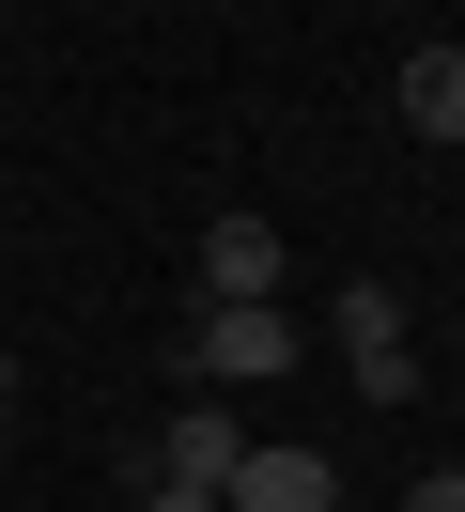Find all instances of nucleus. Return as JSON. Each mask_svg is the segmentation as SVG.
Segmentation results:
<instances>
[{"label": "nucleus", "instance_id": "nucleus-1", "mask_svg": "<svg viewBox=\"0 0 465 512\" xmlns=\"http://www.w3.org/2000/svg\"><path fill=\"white\" fill-rule=\"evenodd\" d=\"M326 342H341V373H357V404H403V388H419V326H403L388 280H341Z\"/></svg>", "mask_w": 465, "mask_h": 512}, {"label": "nucleus", "instance_id": "nucleus-2", "mask_svg": "<svg viewBox=\"0 0 465 512\" xmlns=\"http://www.w3.org/2000/svg\"><path fill=\"white\" fill-rule=\"evenodd\" d=\"M186 373H202V388H279V373H295V311H279V295L202 311V326H186Z\"/></svg>", "mask_w": 465, "mask_h": 512}, {"label": "nucleus", "instance_id": "nucleus-3", "mask_svg": "<svg viewBox=\"0 0 465 512\" xmlns=\"http://www.w3.org/2000/svg\"><path fill=\"white\" fill-rule=\"evenodd\" d=\"M217 512H341V466H326V450H295V435H248L233 481H217Z\"/></svg>", "mask_w": 465, "mask_h": 512}, {"label": "nucleus", "instance_id": "nucleus-4", "mask_svg": "<svg viewBox=\"0 0 465 512\" xmlns=\"http://www.w3.org/2000/svg\"><path fill=\"white\" fill-rule=\"evenodd\" d=\"M233 450H248L233 388H186V404L155 419V466H140V481H202V497H217V481H233Z\"/></svg>", "mask_w": 465, "mask_h": 512}, {"label": "nucleus", "instance_id": "nucleus-5", "mask_svg": "<svg viewBox=\"0 0 465 512\" xmlns=\"http://www.w3.org/2000/svg\"><path fill=\"white\" fill-rule=\"evenodd\" d=\"M186 280H202V311H248V295H279V218H202V249H186Z\"/></svg>", "mask_w": 465, "mask_h": 512}, {"label": "nucleus", "instance_id": "nucleus-6", "mask_svg": "<svg viewBox=\"0 0 465 512\" xmlns=\"http://www.w3.org/2000/svg\"><path fill=\"white\" fill-rule=\"evenodd\" d=\"M403 140H465V47H403Z\"/></svg>", "mask_w": 465, "mask_h": 512}, {"label": "nucleus", "instance_id": "nucleus-7", "mask_svg": "<svg viewBox=\"0 0 465 512\" xmlns=\"http://www.w3.org/2000/svg\"><path fill=\"white\" fill-rule=\"evenodd\" d=\"M403 512H465V466H419V481H403Z\"/></svg>", "mask_w": 465, "mask_h": 512}, {"label": "nucleus", "instance_id": "nucleus-8", "mask_svg": "<svg viewBox=\"0 0 465 512\" xmlns=\"http://www.w3.org/2000/svg\"><path fill=\"white\" fill-rule=\"evenodd\" d=\"M140 512H217V497H202V481H140Z\"/></svg>", "mask_w": 465, "mask_h": 512}, {"label": "nucleus", "instance_id": "nucleus-9", "mask_svg": "<svg viewBox=\"0 0 465 512\" xmlns=\"http://www.w3.org/2000/svg\"><path fill=\"white\" fill-rule=\"evenodd\" d=\"M0 435H16V342H0Z\"/></svg>", "mask_w": 465, "mask_h": 512}]
</instances>
